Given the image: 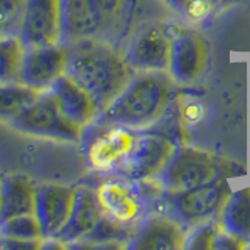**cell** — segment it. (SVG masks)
I'll return each mask as SVG.
<instances>
[{"label": "cell", "mask_w": 250, "mask_h": 250, "mask_svg": "<svg viewBox=\"0 0 250 250\" xmlns=\"http://www.w3.org/2000/svg\"><path fill=\"white\" fill-rule=\"evenodd\" d=\"M66 44L67 75L91 94L102 114L128 88L136 77L135 67L108 39L86 38Z\"/></svg>", "instance_id": "1"}, {"label": "cell", "mask_w": 250, "mask_h": 250, "mask_svg": "<svg viewBox=\"0 0 250 250\" xmlns=\"http://www.w3.org/2000/svg\"><path fill=\"white\" fill-rule=\"evenodd\" d=\"M167 72H143L136 75L119 97L100 114L108 125L143 130L166 113L174 94V80Z\"/></svg>", "instance_id": "2"}, {"label": "cell", "mask_w": 250, "mask_h": 250, "mask_svg": "<svg viewBox=\"0 0 250 250\" xmlns=\"http://www.w3.org/2000/svg\"><path fill=\"white\" fill-rule=\"evenodd\" d=\"M62 42L108 39L121 25L125 0H61Z\"/></svg>", "instance_id": "3"}, {"label": "cell", "mask_w": 250, "mask_h": 250, "mask_svg": "<svg viewBox=\"0 0 250 250\" xmlns=\"http://www.w3.org/2000/svg\"><path fill=\"white\" fill-rule=\"evenodd\" d=\"M10 125L23 135L61 143H77L84 130L62 113L50 91L39 94Z\"/></svg>", "instance_id": "4"}, {"label": "cell", "mask_w": 250, "mask_h": 250, "mask_svg": "<svg viewBox=\"0 0 250 250\" xmlns=\"http://www.w3.org/2000/svg\"><path fill=\"white\" fill-rule=\"evenodd\" d=\"M164 186L170 192H183L224 177V163L208 152L186 148L174 155L164 169Z\"/></svg>", "instance_id": "5"}, {"label": "cell", "mask_w": 250, "mask_h": 250, "mask_svg": "<svg viewBox=\"0 0 250 250\" xmlns=\"http://www.w3.org/2000/svg\"><path fill=\"white\" fill-rule=\"evenodd\" d=\"M67 62L69 47L66 42L25 47L19 82L39 92L50 91L67 74Z\"/></svg>", "instance_id": "6"}, {"label": "cell", "mask_w": 250, "mask_h": 250, "mask_svg": "<svg viewBox=\"0 0 250 250\" xmlns=\"http://www.w3.org/2000/svg\"><path fill=\"white\" fill-rule=\"evenodd\" d=\"M229 199L230 185L221 177L208 185L177 192L172 200V209L177 216V221L183 225H202L214 214L222 213Z\"/></svg>", "instance_id": "7"}, {"label": "cell", "mask_w": 250, "mask_h": 250, "mask_svg": "<svg viewBox=\"0 0 250 250\" xmlns=\"http://www.w3.org/2000/svg\"><path fill=\"white\" fill-rule=\"evenodd\" d=\"M19 39L25 47L62 42L61 0H27Z\"/></svg>", "instance_id": "8"}, {"label": "cell", "mask_w": 250, "mask_h": 250, "mask_svg": "<svg viewBox=\"0 0 250 250\" xmlns=\"http://www.w3.org/2000/svg\"><path fill=\"white\" fill-rule=\"evenodd\" d=\"M175 155L174 144L161 135H136L135 144L122 163L117 166L124 175L130 178L155 177L164 170Z\"/></svg>", "instance_id": "9"}, {"label": "cell", "mask_w": 250, "mask_h": 250, "mask_svg": "<svg viewBox=\"0 0 250 250\" xmlns=\"http://www.w3.org/2000/svg\"><path fill=\"white\" fill-rule=\"evenodd\" d=\"M174 38L167 27L152 22L139 31L127 53L130 64L141 72H169Z\"/></svg>", "instance_id": "10"}, {"label": "cell", "mask_w": 250, "mask_h": 250, "mask_svg": "<svg viewBox=\"0 0 250 250\" xmlns=\"http://www.w3.org/2000/svg\"><path fill=\"white\" fill-rule=\"evenodd\" d=\"M74 202L75 188L53 183L36 185L35 216L44 239H55L61 233L72 213Z\"/></svg>", "instance_id": "11"}, {"label": "cell", "mask_w": 250, "mask_h": 250, "mask_svg": "<svg viewBox=\"0 0 250 250\" xmlns=\"http://www.w3.org/2000/svg\"><path fill=\"white\" fill-rule=\"evenodd\" d=\"M207 64L205 41L194 31L174 38L169 74L180 82H194L203 74Z\"/></svg>", "instance_id": "12"}, {"label": "cell", "mask_w": 250, "mask_h": 250, "mask_svg": "<svg viewBox=\"0 0 250 250\" xmlns=\"http://www.w3.org/2000/svg\"><path fill=\"white\" fill-rule=\"evenodd\" d=\"M50 92L57 99L60 108L70 121L86 128L100 116L99 106L91 94L82 88L67 74L52 86Z\"/></svg>", "instance_id": "13"}, {"label": "cell", "mask_w": 250, "mask_h": 250, "mask_svg": "<svg viewBox=\"0 0 250 250\" xmlns=\"http://www.w3.org/2000/svg\"><path fill=\"white\" fill-rule=\"evenodd\" d=\"M104 216V209H102L97 200L96 191L86 186L75 188V202L72 213H70L66 227L55 239L62 244L66 241L88 238V234L99 225Z\"/></svg>", "instance_id": "14"}, {"label": "cell", "mask_w": 250, "mask_h": 250, "mask_svg": "<svg viewBox=\"0 0 250 250\" xmlns=\"http://www.w3.org/2000/svg\"><path fill=\"white\" fill-rule=\"evenodd\" d=\"M135 130L113 125L99 135L89 147V161L97 169L117 167L135 144Z\"/></svg>", "instance_id": "15"}, {"label": "cell", "mask_w": 250, "mask_h": 250, "mask_svg": "<svg viewBox=\"0 0 250 250\" xmlns=\"http://www.w3.org/2000/svg\"><path fill=\"white\" fill-rule=\"evenodd\" d=\"M104 214L117 224H128L139 216L141 200L127 185L106 182L96 191Z\"/></svg>", "instance_id": "16"}, {"label": "cell", "mask_w": 250, "mask_h": 250, "mask_svg": "<svg viewBox=\"0 0 250 250\" xmlns=\"http://www.w3.org/2000/svg\"><path fill=\"white\" fill-rule=\"evenodd\" d=\"M36 185L27 175L10 174L3 177L0 185V205L2 221L8 217L35 214Z\"/></svg>", "instance_id": "17"}, {"label": "cell", "mask_w": 250, "mask_h": 250, "mask_svg": "<svg viewBox=\"0 0 250 250\" xmlns=\"http://www.w3.org/2000/svg\"><path fill=\"white\" fill-rule=\"evenodd\" d=\"M183 224L180 221H172L167 217H155L148 222L139 236L136 238V249H180L185 247L186 238L183 233Z\"/></svg>", "instance_id": "18"}, {"label": "cell", "mask_w": 250, "mask_h": 250, "mask_svg": "<svg viewBox=\"0 0 250 250\" xmlns=\"http://www.w3.org/2000/svg\"><path fill=\"white\" fill-rule=\"evenodd\" d=\"M222 229L239 239L250 238V188L230 195L222 209Z\"/></svg>", "instance_id": "19"}, {"label": "cell", "mask_w": 250, "mask_h": 250, "mask_svg": "<svg viewBox=\"0 0 250 250\" xmlns=\"http://www.w3.org/2000/svg\"><path fill=\"white\" fill-rule=\"evenodd\" d=\"M39 94L21 82L0 83V121L10 125Z\"/></svg>", "instance_id": "20"}, {"label": "cell", "mask_w": 250, "mask_h": 250, "mask_svg": "<svg viewBox=\"0 0 250 250\" xmlns=\"http://www.w3.org/2000/svg\"><path fill=\"white\" fill-rule=\"evenodd\" d=\"M25 45L18 36H0V83L19 82Z\"/></svg>", "instance_id": "21"}, {"label": "cell", "mask_w": 250, "mask_h": 250, "mask_svg": "<svg viewBox=\"0 0 250 250\" xmlns=\"http://www.w3.org/2000/svg\"><path fill=\"white\" fill-rule=\"evenodd\" d=\"M0 236L18 239H44L35 214H22L0 221Z\"/></svg>", "instance_id": "22"}, {"label": "cell", "mask_w": 250, "mask_h": 250, "mask_svg": "<svg viewBox=\"0 0 250 250\" xmlns=\"http://www.w3.org/2000/svg\"><path fill=\"white\" fill-rule=\"evenodd\" d=\"M27 0H0V36L21 33Z\"/></svg>", "instance_id": "23"}, {"label": "cell", "mask_w": 250, "mask_h": 250, "mask_svg": "<svg viewBox=\"0 0 250 250\" xmlns=\"http://www.w3.org/2000/svg\"><path fill=\"white\" fill-rule=\"evenodd\" d=\"M180 119L186 122L188 125H197L203 121L205 116V105L197 97L192 96H182L180 100H177Z\"/></svg>", "instance_id": "24"}, {"label": "cell", "mask_w": 250, "mask_h": 250, "mask_svg": "<svg viewBox=\"0 0 250 250\" xmlns=\"http://www.w3.org/2000/svg\"><path fill=\"white\" fill-rule=\"evenodd\" d=\"M221 238L217 233V229L214 227H205V229H202L194 234L192 236V242H189V247H194V249H213L217 246V239Z\"/></svg>", "instance_id": "25"}, {"label": "cell", "mask_w": 250, "mask_h": 250, "mask_svg": "<svg viewBox=\"0 0 250 250\" xmlns=\"http://www.w3.org/2000/svg\"><path fill=\"white\" fill-rule=\"evenodd\" d=\"M211 8H213V3L209 0H189L186 5V11L191 19L202 21L211 13Z\"/></svg>", "instance_id": "26"}, {"label": "cell", "mask_w": 250, "mask_h": 250, "mask_svg": "<svg viewBox=\"0 0 250 250\" xmlns=\"http://www.w3.org/2000/svg\"><path fill=\"white\" fill-rule=\"evenodd\" d=\"M44 239H18L0 236V249H39Z\"/></svg>", "instance_id": "27"}, {"label": "cell", "mask_w": 250, "mask_h": 250, "mask_svg": "<svg viewBox=\"0 0 250 250\" xmlns=\"http://www.w3.org/2000/svg\"><path fill=\"white\" fill-rule=\"evenodd\" d=\"M174 2L177 5H180V6H185L186 8V5H188V2H189V0H174Z\"/></svg>", "instance_id": "28"}, {"label": "cell", "mask_w": 250, "mask_h": 250, "mask_svg": "<svg viewBox=\"0 0 250 250\" xmlns=\"http://www.w3.org/2000/svg\"><path fill=\"white\" fill-rule=\"evenodd\" d=\"M3 177H5V174L2 170H0V185H2V182H3Z\"/></svg>", "instance_id": "29"}, {"label": "cell", "mask_w": 250, "mask_h": 250, "mask_svg": "<svg viewBox=\"0 0 250 250\" xmlns=\"http://www.w3.org/2000/svg\"><path fill=\"white\" fill-rule=\"evenodd\" d=\"M209 2H211V3H213V5H214L216 2H227V0H209Z\"/></svg>", "instance_id": "30"}, {"label": "cell", "mask_w": 250, "mask_h": 250, "mask_svg": "<svg viewBox=\"0 0 250 250\" xmlns=\"http://www.w3.org/2000/svg\"><path fill=\"white\" fill-rule=\"evenodd\" d=\"M0 221H2V205H0Z\"/></svg>", "instance_id": "31"}]
</instances>
